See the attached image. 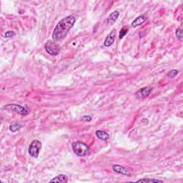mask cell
<instances>
[{
  "mask_svg": "<svg viewBox=\"0 0 183 183\" xmlns=\"http://www.w3.org/2000/svg\"><path fill=\"white\" fill-rule=\"evenodd\" d=\"M137 182H159L162 183L163 181L157 179H140L136 181Z\"/></svg>",
  "mask_w": 183,
  "mask_h": 183,
  "instance_id": "obj_15",
  "label": "cell"
},
{
  "mask_svg": "<svg viewBox=\"0 0 183 183\" xmlns=\"http://www.w3.org/2000/svg\"><path fill=\"white\" fill-rule=\"evenodd\" d=\"M119 16H120V12H119L118 11H114V12H113L109 14V16L107 19V22L110 24V25H112V24L115 22L117 21V19H118Z\"/></svg>",
  "mask_w": 183,
  "mask_h": 183,
  "instance_id": "obj_11",
  "label": "cell"
},
{
  "mask_svg": "<svg viewBox=\"0 0 183 183\" xmlns=\"http://www.w3.org/2000/svg\"><path fill=\"white\" fill-rule=\"evenodd\" d=\"M153 89L149 87H145L141 88L140 90H138L136 93L137 97L138 99H145L148 97L151 94V92Z\"/></svg>",
  "mask_w": 183,
  "mask_h": 183,
  "instance_id": "obj_6",
  "label": "cell"
},
{
  "mask_svg": "<svg viewBox=\"0 0 183 183\" xmlns=\"http://www.w3.org/2000/svg\"><path fill=\"white\" fill-rule=\"evenodd\" d=\"M42 149V143L39 140H34L30 145L29 147V154L32 157H38L39 152Z\"/></svg>",
  "mask_w": 183,
  "mask_h": 183,
  "instance_id": "obj_3",
  "label": "cell"
},
{
  "mask_svg": "<svg viewBox=\"0 0 183 183\" xmlns=\"http://www.w3.org/2000/svg\"><path fill=\"white\" fill-rule=\"evenodd\" d=\"M177 74H178V70L176 69H174L170 70V71L167 73V77H168L169 78H174L177 75Z\"/></svg>",
  "mask_w": 183,
  "mask_h": 183,
  "instance_id": "obj_16",
  "label": "cell"
},
{
  "mask_svg": "<svg viewBox=\"0 0 183 183\" xmlns=\"http://www.w3.org/2000/svg\"><path fill=\"white\" fill-rule=\"evenodd\" d=\"M15 34H16V33L14 31H7V32H6L4 36L6 38H11V37L15 36Z\"/></svg>",
  "mask_w": 183,
  "mask_h": 183,
  "instance_id": "obj_18",
  "label": "cell"
},
{
  "mask_svg": "<svg viewBox=\"0 0 183 183\" xmlns=\"http://www.w3.org/2000/svg\"><path fill=\"white\" fill-rule=\"evenodd\" d=\"M45 50L48 54L51 56H57L60 52V47L59 45L52 41H49L46 43Z\"/></svg>",
  "mask_w": 183,
  "mask_h": 183,
  "instance_id": "obj_5",
  "label": "cell"
},
{
  "mask_svg": "<svg viewBox=\"0 0 183 183\" xmlns=\"http://www.w3.org/2000/svg\"><path fill=\"white\" fill-rule=\"evenodd\" d=\"M147 17L145 15H141V16L138 17L137 18H136L132 22V27L135 28L137 26L142 25L143 23H145L147 21Z\"/></svg>",
  "mask_w": 183,
  "mask_h": 183,
  "instance_id": "obj_9",
  "label": "cell"
},
{
  "mask_svg": "<svg viewBox=\"0 0 183 183\" xmlns=\"http://www.w3.org/2000/svg\"><path fill=\"white\" fill-rule=\"evenodd\" d=\"M68 181V177L66 175H58L50 180V182H57V183H65Z\"/></svg>",
  "mask_w": 183,
  "mask_h": 183,
  "instance_id": "obj_10",
  "label": "cell"
},
{
  "mask_svg": "<svg viewBox=\"0 0 183 183\" xmlns=\"http://www.w3.org/2000/svg\"><path fill=\"white\" fill-rule=\"evenodd\" d=\"M176 36H177V39H179L180 41L182 40V29H177L175 32Z\"/></svg>",
  "mask_w": 183,
  "mask_h": 183,
  "instance_id": "obj_17",
  "label": "cell"
},
{
  "mask_svg": "<svg viewBox=\"0 0 183 183\" xmlns=\"http://www.w3.org/2000/svg\"><path fill=\"white\" fill-rule=\"evenodd\" d=\"M72 147L75 155L79 157H86L90 154L89 146L82 142H74L72 144Z\"/></svg>",
  "mask_w": 183,
  "mask_h": 183,
  "instance_id": "obj_2",
  "label": "cell"
},
{
  "mask_svg": "<svg viewBox=\"0 0 183 183\" xmlns=\"http://www.w3.org/2000/svg\"><path fill=\"white\" fill-rule=\"evenodd\" d=\"M22 127V125L19 122H14L10 126V130L12 132H16L19 131Z\"/></svg>",
  "mask_w": 183,
  "mask_h": 183,
  "instance_id": "obj_13",
  "label": "cell"
},
{
  "mask_svg": "<svg viewBox=\"0 0 183 183\" xmlns=\"http://www.w3.org/2000/svg\"><path fill=\"white\" fill-rule=\"evenodd\" d=\"M115 35H116V30H112L109 34L106 37L104 45L105 47H110L115 41Z\"/></svg>",
  "mask_w": 183,
  "mask_h": 183,
  "instance_id": "obj_7",
  "label": "cell"
},
{
  "mask_svg": "<svg viewBox=\"0 0 183 183\" xmlns=\"http://www.w3.org/2000/svg\"><path fill=\"white\" fill-rule=\"evenodd\" d=\"M82 120L86 121V122H90L92 120V117L90 115H85L82 117Z\"/></svg>",
  "mask_w": 183,
  "mask_h": 183,
  "instance_id": "obj_19",
  "label": "cell"
},
{
  "mask_svg": "<svg viewBox=\"0 0 183 183\" xmlns=\"http://www.w3.org/2000/svg\"><path fill=\"white\" fill-rule=\"evenodd\" d=\"M75 23V17L72 15H70L61 19L57 23L52 32V39L55 42L63 40L67 36L72 26Z\"/></svg>",
  "mask_w": 183,
  "mask_h": 183,
  "instance_id": "obj_1",
  "label": "cell"
},
{
  "mask_svg": "<svg viewBox=\"0 0 183 183\" xmlns=\"http://www.w3.org/2000/svg\"><path fill=\"white\" fill-rule=\"evenodd\" d=\"M128 32V26H125L121 29L120 32V34H119V38L120 39H122L124 38L125 36H126V34Z\"/></svg>",
  "mask_w": 183,
  "mask_h": 183,
  "instance_id": "obj_14",
  "label": "cell"
},
{
  "mask_svg": "<svg viewBox=\"0 0 183 183\" xmlns=\"http://www.w3.org/2000/svg\"><path fill=\"white\" fill-rule=\"evenodd\" d=\"M4 109L11 110V111L15 112L21 115H26L29 113V109L26 107H22V106L16 105V104H9L4 106L3 107Z\"/></svg>",
  "mask_w": 183,
  "mask_h": 183,
  "instance_id": "obj_4",
  "label": "cell"
},
{
  "mask_svg": "<svg viewBox=\"0 0 183 183\" xmlns=\"http://www.w3.org/2000/svg\"><path fill=\"white\" fill-rule=\"evenodd\" d=\"M95 134L100 140L102 141H107L109 140V134L102 130H97L95 132Z\"/></svg>",
  "mask_w": 183,
  "mask_h": 183,
  "instance_id": "obj_12",
  "label": "cell"
},
{
  "mask_svg": "<svg viewBox=\"0 0 183 183\" xmlns=\"http://www.w3.org/2000/svg\"><path fill=\"white\" fill-rule=\"evenodd\" d=\"M112 170L116 172V173L122 174V175H127V176H129L131 175L130 172L127 168L122 166V165H114L112 166Z\"/></svg>",
  "mask_w": 183,
  "mask_h": 183,
  "instance_id": "obj_8",
  "label": "cell"
}]
</instances>
